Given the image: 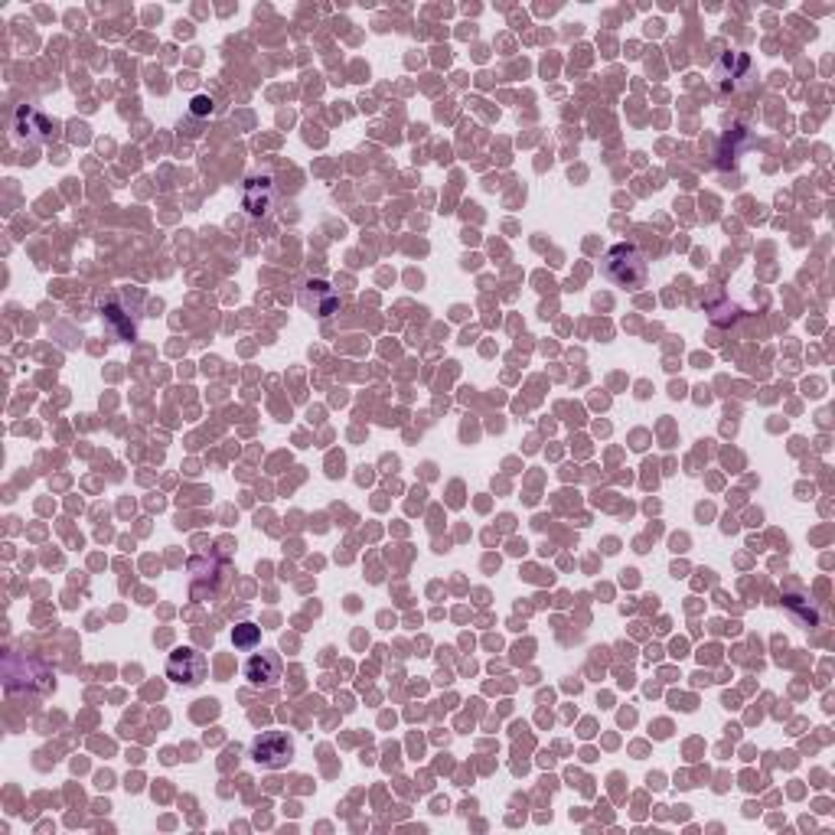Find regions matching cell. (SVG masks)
I'll use <instances>...</instances> for the list:
<instances>
[{
	"mask_svg": "<svg viewBox=\"0 0 835 835\" xmlns=\"http://www.w3.org/2000/svg\"><path fill=\"white\" fill-rule=\"evenodd\" d=\"M261 637V630L255 627V623H239V627L232 630V643L239 646V650H252V646L258 643Z\"/></svg>",
	"mask_w": 835,
	"mask_h": 835,
	"instance_id": "cell-5",
	"label": "cell"
},
{
	"mask_svg": "<svg viewBox=\"0 0 835 835\" xmlns=\"http://www.w3.org/2000/svg\"><path fill=\"white\" fill-rule=\"evenodd\" d=\"M206 669H209L206 656L199 650H190V646L170 653V659H167V676L177 685H199L206 679Z\"/></svg>",
	"mask_w": 835,
	"mask_h": 835,
	"instance_id": "cell-3",
	"label": "cell"
},
{
	"mask_svg": "<svg viewBox=\"0 0 835 835\" xmlns=\"http://www.w3.org/2000/svg\"><path fill=\"white\" fill-rule=\"evenodd\" d=\"M245 679L252 685H271L281 679V659L274 653H258L245 663Z\"/></svg>",
	"mask_w": 835,
	"mask_h": 835,
	"instance_id": "cell-4",
	"label": "cell"
},
{
	"mask_svg": "<svg viewBox=\"0 0 835 835\" xmlns=\"http://www.w3.org/2000/svg\"><path fill=\"white\" fill-rule=\"evenodd\" d=\"M252 757H255L258 767L278 770V767H284V764H288V760L294 757V744H291L288 734H281V731L258 734L255 744H252Z\"/></svg>",
	"mask_w": 835,
	"mask_h": 835,
	"instance_id": "cell-2",
	"label": "cell"
},
{
	"mask_svg": "<svg viewBox=\"0 0 835 835\" xmlns=\"http://www.w3.org/2000/svg\"><path fill=\"white\" fill-rule=\"evenodd\" d=\"M604 278L617 288H643L646 258L633 245H614L604 258Z\"/></svg>",
	"mask_w": 835,
	"mask_h": 835,
	"instance_id": "cell-1",
	"label": "cell"
}]
</instances>
